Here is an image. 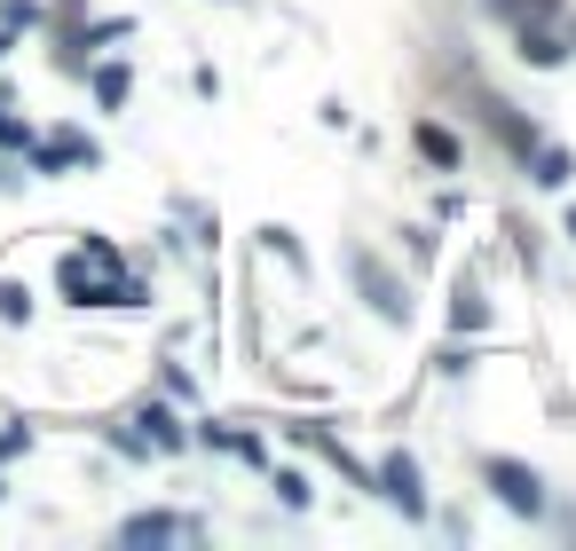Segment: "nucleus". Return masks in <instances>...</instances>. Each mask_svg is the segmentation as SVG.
I'll return each mask as SVG.
<instances>
[{
	"instance_id": "nucleus-1",
	"label": "nucleus",
	"mask_w": 576,
	"mask_h": 551,
	"mask_svg": "<svg viewBox=\"0 0 576 551\" xmlns=\"http://www.w3.org/2000/svg\"><path fill=\"white\" fill-rule=\"evenodd\" d=\"M481 481L498 489L514 512H545V489H537V473H529V465H514V457H489V465H481Z\"/></svg>"
},
{
	"instance_id": "nucleus-2",
	"label": "nucleus",
	"mask_w": 576,
	"mask_h": 551,
	"mask_svg": "<svg viewBox=\"0 0 576 551\" xmlns=\"http://www.w3.org/2000/svg\"><path fill=\"white\" fill-rule=\"evenodd\" d=\"M379 497H387V504H403V512H427V497H419V465H410V457H387Z\"/></svg>"
},
{
	"instance_id": "nucleus-3",
	"label": "nucleus",
	"mask_w": 576,
	"mask_h": 551,
	"mask_svg": "<svg viewBox=\"0 0 576 551\" xmlns=\"http://www.w3.org/2000/svg\"><path fill=\"white\" fill-rule=\"evenodd\" d=\"M158 535H190V520H158V512L127 520V543H158Z\"/></svg>"
},
{
	"instance_id": "nucleus-4",
	"label": "nucleus",
	"mask_w": 576,
	"mask_h": 551,
	"mask_svg": "<svg viewBox=\"0 0 576 551\" xmlns=\"http://www.w3.org/2000/svg\"><path fill=\"white\" fill-rule=\"evenodd\" d=\"M419 150H427V158H435V166H458V142H450V134H443V127H419Z\"/></svg>"
},
{
	"instance_id": "nucleus-5",
	"label": "nucleus",
	"mask_w": 576,
	"mask_h": 551,
	"mask_svg": "<svg viewBox=\"0 0 576 551\" xmlns=\"http://www.w3.org/2000/svg\"><path fill=\"white\" fill-rule=\"evenodd\" d=\"M364 284H371V300H379V315H403V300H395V284H387V276L364 260Z\"/></svg>"
},
{
	"instance_id": "nucleus-6",
	"label": "nucleus",
	"mask_w": 576,
	"mask_h": 551,
	"mask_svg": "<svg viewBox=\"0 0 576 551\" xmlns=\"http://www.w3.org/2000/svg\"><path fill=\"white\" fill-rule=\"evenodd\" d=\"M537 181H545V190H560V181H568V158H560V150H537Z\"/></svg>"
}]
</instances>
